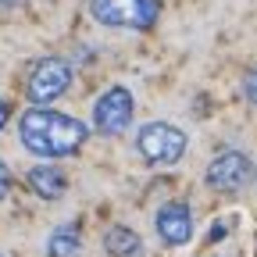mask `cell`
I'll return each mask as SVG.
<instances>
[{"instance_id":"6da1fadb","label":"cell","mask_w":257,"mask_h":257,"mask_svg":"<svg viewBox=\"0 0 257 257\" xmlns=\"http://www.w3.org/2000/svg\"><path fill=\"white\" fill-rule=\"evenodd\" d=\"M18 140L29 154L57 161V157H72L82 150V143L89 140V125L79 121L75 114L54 111L47 104L29 107L18 121Z\"/></svg>"},{"instance_id":"7a4b0ae2","label":"cell","mask_w":257,"mask_h":257,"mask_svg":"<svg viewBox=\"0 0 257 257\" xmlns=\"http://www.w3.org/2000/svg\"><path fill=\"white\" fill-rule=\"evenodd\" d=\"M136 154L154 168L179 165L186 154V133L172 121H147L136 133Z\"/></svg>"},{"instance_id":"3957f363","label":"cell","mask_w":257,"mask_h":257,"mask_svg":"<svg viewBox=\"0 0 257 257\" xmlns=\"http://www.w3.org/2000/svg\"><path fill=\"white\" fill-rule=\"evenodd\" d=\"M89 11L107 29L143 32V29H154L157 15H161V4L157 0H89Z\"/></svg>"},{"instance_id":"277c9868","label":"cell","mask_w":257,"mask_h":257,"mask_svg":"<svg viewBox=\"0 0 257 257\" xmlns=\"http://www.w3.org/2000/svg\"><path fill=\"white\" fill-rule=\"evenodd\" d=\"M68 89H72V64L64 57H43L32 64L29 82H25V96L32 104H54Z\"/></svg>"},{"instance_id":"5b68a950","label":"cell","mask_w":257,"mask_h":257,"mask_svg":"<svg viewBox=\"0 0 257 257\" xmlns=\"http://www.w3.org/2000/svg\"><path fill=\"white\" fill-rule=\"evenodd\" d=\"M133 93H128L125 86H111L107 93L96 96V104H93V128L96 133H104V136H121L128 125H133Z\"/></svg>"},{"instance_id":"8992f818","label":"cell","mask_w":257,"mask_h":257,"mask_svg":"<svg viewBox=\"0 0 257 257\" xmlns=\"http://www.w3.org/2000/svg\"><path fill=\"white\" fill-rule=\"evenodd\" d=\"M204 182H207L214 193H239L243 186L253 182V165H250L246 154H239V150H225V154H218L211 165H207Z\"/></svg>"},{"instance_id":"52a82bcc","label":"cell","mask_w":257,"mask_h":257,"mask_svg":"<svg viewBox=\"0 0 257 257\" xmlns=\"http://www.w3.org/2000/svg\"><path fill=\"white\" fill-rule=\"evenodd\" d=\"M154 229L168 246H186L193 239V214L182 200H172L154 214Z\"/></svg>"},{"instance_id":"ba28073f","label":"cell","mask_w":257,"mask_h":257,"mask_svg":"<svg viewBox=\"0 0 257 257\" xmlns=\"http://www.w3.org/2000/svg\"><path fill=\"white\" fill-rule=\"evenodd\" d=\"M29 189L36 193L40 200H57L64 186H68V179H64V172L57 165H36V168H29Z\"/></svg>"},{"instance_id":"9c48e42d","label":"cell","mask_w":257,"mask_h":257,"mask_svg":"<svg viewBox=\"0 0 257 257\" xmlns=\"http://www.w3.org/2000/svg\"><path fill=\"white\" fill-rule=\"evenodd\" d=\"M104 250L107 257H143V239L128 225H111L104 232Z\"/></svg>"},{"instance_id":"30bf717a","label":"cell","mask_w":257,"mask_h":257,"mask_svg":"<svg viewBox=\"0 0 257 257\" xmlns=\"http://www.w3.org/2000/svg\"><path fill=\"white\" fill-rule=\"evenodd\" d=\"M82 236H79V225L68 221V225H57V229L50 232L47 239V257H75Z\"/></svg>"},{"instance_id":"8fae6325","label":"cell","mask_w":257,"mask_h":257,"mask_svg":"<svg viewBox=\"0 0 257 257\" xmlns=\"http://www.w3.org/2000/svg\"><path fill=\"white\" fill-rule=\"evenodd\" d=\"M243 93H246V100H250V104H257V64L243 75Z\"/></svg>"},{"instance_id":"7c38bea8","label":"cell","mask_w":257,"mask_h":257,"mask_svg":"<svg viewBox=\"0 0 257 257\" xmlns=\"http://www.w3.org/2000/svg\"><path fill=\"white\" fill-rule=\"evenodd\" d=\"M8 193H11V172H8L4 161H0V200H4Z\"/></svg>"},{"instance_id":"4fadbf2b","label":"cell","mask_w":257,"mask_h":257,"mask_svg":"<svg viewBox=\"0 0 257 257\" xmlns=\"http://www.w3.org/2000/svg\"><path fill=\"white\" fill-rule=\"evenodd\" d=\"M4 125H8V104L0 100V128H4Z\"/></svg>"},{"instance_id":"5bb4252c","label":"cell","mask_w":257,"mask_h":257,"mask_svg":"<svg viewBox=\"0 0 257 257\" xmlns=\"http://www.w3.org/2000/svg\"><path fill=\"white\" fill-rule=\"evenodd\" d=\"M0 257H4V253H0Z\"/></svg>"}]
</instances>
